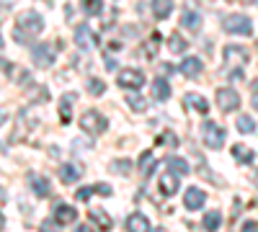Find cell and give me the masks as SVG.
I'll return each mask as SVG.
<instances>
[{"instance_id": "cell-1", "label": "cell", "mask_w": 258, "mask_h": 232, "mask_svg": "<svg viewBox=\"0 0 258 232\" xmlns=\"http://www.w3.org/2000/svg\"><path fill=\"white\" fill-rule=\"evenodd\" d=\"M44 29V18H41L36 11H24L18 16V29H16V41L18 44H26V41L36 34H41Z\"/></svg>"}, {"instance_id": "cell-2", "label": "cell", "mask_w": 258, "mask_h": 232, "mask_svg": "<svg viewBox=\"0 0 258 232\" xmlns=\"http://www.w3.org/2000/svg\"><path fill=\"white\" fill-rule=\"evenodd\" d=\"M225 65L230 67V78L232 80H243V67L248 65V49L230 44L225 47Z\"/></svg>"}, {"instance_id": "cell-3", "label": "cell", "mask_w": 258, "mask_h": 232, "mask_svg": "<svg viewBox=\"0 0 258 232\" xmlns=\"http://www.w3.org/2000/svg\"><path fill=\"white\" fill-rule=\"evenodd\" d=\"M106 126H109V121H106L103 114H98V111H85V114L80 116V129L88 134V137H98V134H103V132H106Z\"/></svg>"}, {"instance_id": "cell-4", "label": "cell", "mask_w": 258, "mask_h": 232, "mask_svg": "<svg viewBox=\"0 0 258 232\" xmlns=\"http://www.w3.org/2000/svg\"><path fill=\"white\" fill-rule=\"evenodd\" d=\"M202 134H204V144L209 147V150H220V147L225 144V137H227V132L222 129L220 124H214V121H204V126H202Z\"/></svg>"}, {"instance_id": "cell-5", "label": "cell", "mask_w": 258, "mask_h": 232, "mask_svg": "<svg viewBox=\"0 0 258 232\" xmlns=\"http://www.w3.org/2000/svg\"><path fill=\"white\" fill-rule=\"evenodd\" d=\"M222 26L227 34H238V36H248L253 31V24H250V18L243 16V13H232L222 21Z\"/></svg>"}, {"instance_id": "cell-6", "label": "cell", "mask_w": 258, "mask_h": 232, "mask_svg": "<svg viewBox=\"0 0 258 232\" xmlns=\"http://www.w3.org/2000/svg\"><path fill=\"white\" fill-rule=\"evenodd\" d=\"M116 83H119L121 88L137 91V88H142V86H145V72H142V70H137V67H124V70L119 72Z\"/></svg>"}, {"instance_id": "cell-7", "label": "cell", "mask_w": 258, "mask_h": 232, "mask_svg": "<svg viewBox=\"0 0 258 232\" xmlns=\"http://www.w3.org/2000/svg\"><path fill=\"white\" fill-rule=\"evenodd\" d=\"M217 106L227 114V111H238L240 109V96L238 91H232V88H220L217 91Z\"/></svg>"}, {"instance_id": "cell-8", "label": "cell", "mask_w": 258, "mask_h": 232, "mask_svg": "<svg viewBox=\"0 0 258 232\" xmlns=\"http://www.w3.org/2000/svg\"><path fill=\"white\" fill-rule=\"evenodd\" d=\"M34 65H39V67H52L54 65V59H57V54H54V49L49 47V44H39V47H34Z\"/></svg>"}, {"instance_id": "cell-9", "label": "cell", "mask_w": 258, "mask_h": 232, "mask_svg": "<svg viewBox=\"0 0 258 232\" xmlns=\"http://www.w3.org/2000/svg\"><path fill=\"white\" fill-rule=\"evenodd\" d=\"M204 199H207V194L202 191V188H186V199H183V206L188 209V212H197V209H202L204 206Z\"/></svg>"}, {"instance_id": "cell-10", "label": "cell", "mask_w": 258, "mask_h": 232, "mask_svg": "<svg viewBox=\"0 0 258 232\" xmlns=\"http://www.w3.org/2000/svg\"><path fill=\"white\" fill-rule=\"evenodd\" d=\"M178 70L186 75V78H199L202 70H204V62L199 57H183V62L178 65Z\"/></svg>"}, {"instance_id": "cell-11", "label": "cell", "mask_w": 258, "mask_h": 232, "mask_svg": "<svg viewBox=\"0 0 258 232\" xmlns=\"http://www.w3.org/2000/svg\"><path fill=\"white\" fill-rule=\"evenodd\" d=\"M75 219H78L75 206H70V204H57L54 206V222L57 224H73Z\"/></svg>"}, {"instance_id": "cell-12", "label": "cell", "mask_w": 258, "mask_h": 232, "mask_svg": "<svg viewBox=\"0 0 258 232\" xmlns=\"http://www.w3.org/2000/svg\"><path fill=\"white\" fill-rule=\"evenodd\" d=\"M124 227H126V232H150V219H147L145 214L135 212V214L126 217Z\"/></svg>"}, {"instance_id": "cell-13", "label": "cell", "mask_w": 258, "mask_h": 232, "mask_svg": "<svg viewBox=\"0 0 258 232\" xmlns=\"http://www.w3.org/2000/svg\"><path fill=\"white\" fill-rule=\"evenodd\" d=\"M75 44H78V47H83V49H88V47H93V44H96V36L91 34V29H88V26H78V29H75Z\"/></svg>"}, {"instance_id": "cell-14", "label": "cell", "mask_w": 258, "mask_h": 232, "mask_svg": "<svg viewBox=\"0 0 258 232\" xmlns=\"http://www.w3.org/2000/svg\"><path fill=\"white\" fill-rule=\"evenodd\" d=\"M137 168H140L142 178H150V176H153V171H155V155L150 152V150H147V152H142V155H140Z\"/></svg>"}, {"instance_id": "cell-15", "label": "cell", "mask_w": 258, "mask_h": 232, "mask_svg": "<svg viewBox=\"0 0 258 232\" xmlns=\"http://www.w3.org/2000/svg\"><path fill=\"white\" fill-rule=\"evenodd\" d=\"M165 165H168V171L170 173H176V176H186L191 168H188V163L183 160V158H178V155H170L168 160H165Z\"/></svg>"}, {"instance_id": "cell-16", "label": "cell", "mask_w": 258, "mask_h": 232, "mask_svg": "<svg viewBox=\"0 0 258 232\" xmlns=\"http://www.w3.org/2000/svg\"><path fill=\"white\" fill-rule=\"evenodd\" d=\"M170 13H173V0H153V16L158 21L168 18Z\"/></svg>"}, {"instance_id": "cell-17", "label": "cell", "mask_w": 258, "mask_h": 232, "mask_svg": "<svg viewBox=\"0 0 258 232\" xmlns=\"http://www.w3.org/2000/svg\"><path fill=\"white\" fill-rule=\"evenodd\" d=\"M160 191H163L165 196H173V194L178 191V176H176V173H165V176L160 178Z\"/></svg>"}, {"instance_id": "cell-18", "label": "cell", "mask_w": 258, "mask_h": 232, "mask_svg": "<svg viewBox=\"0 0 258 232\" xmlns=\"http://www.w3.org/2000/svg\"><path fill=\"white\" fill-rule=\"evenodd\" d=\"M29 181H31V188H34L36 196H49L52 186H49V181L44 176H29Z\"/></svg>"}, {"instance_id": "cell-19", "label": "cell", "mask_w": 258, "mask_h": 232, "mask_svg": "<svg viewBox=\"0 0 258 232\" xmlns=\"http://www.w3.org/2000/svg\"><path fill=\"white\" fill-rule=\"evenodd\" d=\"M59 121L64 126L73 121V93H68V96L62 98V103H59Z\"/></svg>"}, {"instance_id": "cell-20", "label": "cell", "mask_w": 258, "mask_h": 232, "mask_svg": "<svg viewBox=\"0 0 258 232\" xmlns=\"http://www.w3.org/2000/svg\"><path fill=\"white\" fill-rule=\"evenodd\" d=\"M186 106H191V109H197L199 114H209V103L199 96V93H186Z\"/></svg>"}, {"instance_id": "cell-21", "label": "cell", "mask_w": 258, "mask_h": 232, "mask_svg": "<svg viewBox=\"0 0 258 232\" xmlns=\"http://www.w3.org/2000/svg\"><path fill=\"white\" fill-rule=\"evenodd\" d=\"M153 96H155V101H168L170 98V86H168L165 78H158L153 83Z\"/></svg>"}, {"instance_id": "cell-22", "label": "cell", "mask_w": 258, "mask_h": 232, "mask_svg": "<svg viewBox=\"0 0 258 232\" xmlns=\"http://www.w3.org/2000/svg\"><path fill=\"white\" fill-rule=\"evenodd\" d=\"M59 176H62L64 183H75V181L80 178V168L73 165V163H64V165L59 168Z\"/></svg>"}, {"instance_id": "cell-23", "label": "cell", "mask_w": 258, "mask_h": 232, "mask_svg": "<svg viewBox=\"0 0 258 232\" xmlns=\"http://www.w3.org/2000/svg\"><path fill=\"white\" fill-rule=\"evenodd\" d=\"M126 98V103H129V109L132 111H137V114H145L147 111V98H142V96H137V93H129V96H124Z\"/></svg>"}, {"instance_id": "cell-24", "label": "cell", "mask_w": 258, "mask_h": 232, "mask_svg": "<svg viewBox=\"0 0 258 232\" xmlns=\"http://www.w3.org/2000/svg\"><path fill=\"white\" fill-rule=\"evenodd\" d=\"M232 158L238 160L240 165H248V163H253V152L248 150L245 144H232Z\"/></svg>"}, {"instance_id": "cell-25", "label": "cell", "mask_w": 258, "mask_h": 232, "mask_svg": "<svg viewBox=\"0 0 258 232\" xmlns=\"http://www.w3.org/2000/svg\"><path fill=\"white\" fill-rule=\"evenodd\" d=\"M220 224H222V214L214 209V212H207L204 214V229L207 232H217L220 229Z\"/></svg>"}, {"instance_id": "cell-26", "label": "cell", "mask_w": 258, "mask_h": 232, "mask_svg": "<svg viewBox=\"0 0 258 232\" xmlns=\"http://www.w3.org/2000/svg\"><path fill=\"white\" fill-rule=\"evenodd\" d=\"M91 219H93L103 232H109V229H111V219H109V214H106L103 209H91Z\"/></svg>"}, {"instance_id": "cell-27", "label": "cell", "mask_w": 258, "mask_h": 232, "mask_svg": "<svg viewBox=\"0 0 258 232\" xmlns=\"http://www.w3.org/2000/svg\"><path fill=\"white\" fill-rule=\"evenodd\" d=\"M181 26H186V29H199V26H202V16H199L197 11H183Z\"/></svg>"}, {"instance_id": "cell-28", "label": "cell", "mask_w": 258, "mask_h": 232, "mask_svg": "<svg viewBox=\"0 0 258 232\" xmlns=\"http://www.w3.org/2000/svg\"><path fill=\"white\" fill-rule=\"evenodd\" d=\"M168 49L173 52V54H183V52H186V39H183L181 34H170V39H168Z\"/></svg>"}, {"instance_id": "cell-29", "label": "cell", "mask_w": 258, "mask_h": 232, "mask_svg": "<svg viewBox=\"0 0 258 232\" xmlns=\"http://www.w3.org/2000/svg\"><path fill=\"white\" fill-rule=\"evenodd\" d=\"M83 11L88 16H101L103 13V0H83Z\"/></svg>"}, {"instance_id": "cell-30", "label": "cell", "mask_w": 258, "mask_h": 232, "mask_svg": "<svg viewBox=\"0 0 258 232\" xmlns=\"http://www.w3.org/2000/svg\"><path fill=\"white\" fill-rule=\"evenodd\" d=\"M158 144H163V147H170V150H173V147H178V144H181V139H178L173 132H163V134L158 137Z\"/></svg>"}, {"instance_id": "cell-31", "label": "cell", "mask_w": 258, "mask_h": 232, "mask_svg": "<svg viewBox=\"0 0 258 232\" xmlns=\"http://www.w3.org/2000/svg\"><path fill=\"white\" fill-rule=\"evenodd\" d=\"M111 173L129 176V173H132V163H129L126 158H124V160H114V163H111Z\"/></svg>"}, {"instance_id": "cell-32", "label": "cell", "mask_w": 258, "mask_h": 232, "mask_svg": "<svg viewBox=\"0 0 258 232\" xmlns=\"http://www.w3.org/2000/svg\"><path fill=\"white\" fill-rule=\"evenodd\" d=\"M238 129H240L243 134H253V132H255V121H253L250 116H238Z\"/></svg>"}, {"instance_id": "cell-33", "label": "cell", "mask_w": 258, "mask_h": 232, "mask_svg": "<svg viewBox=\"0 0 258 232\" xmlns=\"http://www.w3.org/2000/svg\"><path fill=\"white\" fill-rule=\"evenodd\" d=\"M88 91H91L93 96H103V91H106V83H101V80L91 78V80H88Z\"/></svg>"}, {"instance_id": "cell-34", "label": "cell", "mask_w": 258, "mask_h": 232, "mask_svg": "<svg viewBox=\"0 0 258 232\" xmlns=\"http://www.w3.org/2000/svg\"><path fill=\"white\" fill-rule=\"evenodd\" d=\"M158 44H160V34L155 31L153 36H150V44H147V57H153V54H155V49H158Z\"/></svg>"}, {"instance_id": "cell-35", "label": "cell", "mask_w": 258, "mask_h": 232, "mask_svg": "<svg viewBox=\"0 0 258 232\" xmlns=\"http://www.w3.org/2000/svg\"><path fill=\"white\" fill-rule=\"evenodd\" d=\"M96 191V188H78V194H75V199L78 201H88V196Z\"/></svg>"}, {"instance_id": "cell-36", "label": "cell", "mask_w": 258, "mask_h": 232, "mask_svg": "<svg viewBox=\"0 0 258 232\" xmlns=\"http://www.w3.org/2000/svg\"><path fill=\"white\" fill-rule=\"evenodd\" d=\"M93 188H96V194H101V196H111V186L109 183H98Z\"/></svg>"}, {"instance_id": "cell-37", "label": "cell", "mask_w": 258, "mask_h": 232, "mask_svg": "<svg viewBox=\"0 0 258 232\" xmlns=\"http://www.w3.org/2000/svg\"><path fill=\"white\" fill-rule=\"evenodd\" d=\"M243 232H258V224H255V222H248V224L243 227Z\"/></svg>"}, {"instance_id": "cell-38", "label": "cell", "mask_w": 258, "mask_h": 232, "mask_svg": "<svg viewBox=\"0 0 258 232\" xmlns=\"http://www.w3.org/2000/svg\"><path fill=\"white\" fill-rule=\"evenodd\" d=\"M6 119H8V114H6V109H0V126L6 124Z\"/></svg>"}, {"instance_id": "cell-39", "label": "cell", "mask_w": 258, "mask_h": 232, "mask_svg": "<svg viewBox=\"0 0 258 232\" xmlns=\"http://www.w3.org/2000/svg\"><path fill=\"white\" fill-rule=\"evenodd\" d=\"M41 232H54V222H47V224H44V229H41Z\"/></svg>"}, {"instance_id": "cell-40", "label": "cell", "mask_w": 258, "mask_h": 232, "mask_svg": "<svg viewBox=\"0 0 258 232\" xmlns=\"http://www.w3.org/2000/svg\"><path fill=\"white\" fill-rule=\"evenodd\" d=\"M75 232H93V229H91V227H88V224H80V227H78V229H75Z\"/></svg>"}, {"instance_id": "cell-41", "label": "cell", "mask_w": 258, "mask_h": 232, "mask_svg": "<svg viewBox=\"0 0 258 232\" xmlns=\"http://www.w3.org/2000/svg\"><path fill=\"white\" fill-rule=\"evenodd\" d=\"M6 67H8V62H6V59H0V70H6Z\"/></svg>"}, {"instance_id": "cell-42", "label": "cell", "mask_w": 258, "mask_h": 232, "mask_svg": "<svg viewBox=\"0 0 258 232\" xmlns=\"http://www.w3.org/2000/svg\"><path fill=\"white\" fill-rule=\"evenodd\" d=\"M6 201V191H3V188H0V204H3Z\"/></svg>"}, {"instance_id": "cell-43", "label": "cell", "mask_w": 258, "mask_h": 232, "mask_svg": "<svg viewBox=\"0 0 258 232\" xmlns=\"http://www.w3.org/2000/svg\"><path fill=\"white\" fill-rule=\"evenodd\" d=\"M3 224H6V217H3V214H0V229H3Z\"/></svg>"}, {"instance_id": "cell-44", "label": "cell", "mask_w": 258, "mask_h": 232, "mask_svg": "<svg viewBox=\"0 0 258 232\" xmlns=\"http://www.w3.org/2000/svg\"><path fill=\"white\" fill-rule=\"evenodd\" d=\"M253 183H255V186H258V173H255V176H253Z\"/></svg>"}, {"instance_id": "cell-45", "label": "cell", "mask_w": 258, "mask_h": 232, "mask_svg": "<svg viewBox=\"0 0 258 232\" xmlns=\"http://www.w3.org/2000/svg\"><path fill=\"white\" fill-rule=\"evenodd\" d=\"M153 232H165V229H163V227H158V229H153Z\"/></svg>"}, {"instance_id": "cell-46", "label": "cell", "mask_w": 258, "mask_h": 232, "mask_svg": "<svg viewBox=\"0 0 258 232\" xmlns=\"http://www.w3.org/2000/svg\"><path fill=\"white\" fill-rule=\"evenodd\" d=\"M0 47H3V36H0Z\"/></svg>"}, {"instance_id": "cell-47", "label": "cell", "mask_w": 258, "mask_h": 232, "mask_svg": "<svg viewBox=\"0 0 258 232\" xmlns=\"http://www.w3.org/2000/svg\"><path fill=\"white\" fill-rule=\"evenodd\" d=\"M248 3H255V0H248Z\"/></svg>"}]
</instances>
